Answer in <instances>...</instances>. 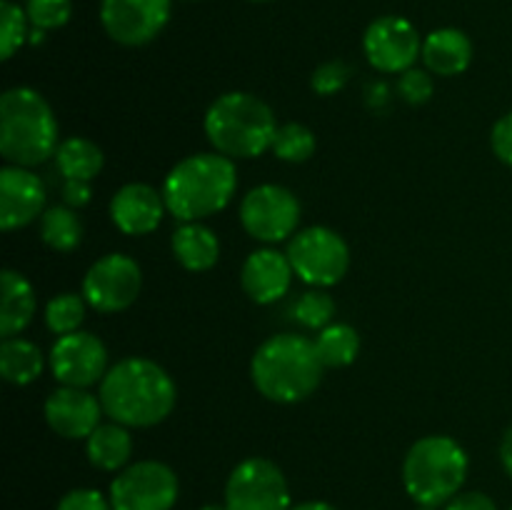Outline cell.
Listing matches in <instances>:
<instances>
[{
	"mask_svg": "<svg viewBox=\"0 0 512 510\" xmlns=\"http://www.w3.org/2000/svg\"><path fill=\"white\" fill-rule=\"evenodd\" d=\"M100 403L113 423L153 428L175 408L178 390L168 370L148 358H125L100 380Z\"/></svg>",
	"mask_w": 512,
	"mask_h": 510,
	"instance_id": "obj_1",
	"label": "cell"
},
{
	"mask_svg": "<svg viewBox=\"0 0 512 510\" xmlns=\"http://www.w3.org/2000/svg\"><path fill=\"white\" fill-rule=\"evenodd\" d=\"M323 360L313 340L298 333H278L265 340L250 360L255 390L273 403L290 405L310 398L323 380Z\"/></svg>",
	"mask_w": 512,
	"mask_h": 510,
	"instance_id": "obj_2",
	"label": "cell"
},
{
	"mask_svg": "<svg viewBox=\"0 0 512 510\" xmlns=\"http://www.w3.org/2000/svg\"><path fill=\"white\" fill-rule=\"evenodd\" d=\"M238 170L220 153H198L180 160L163 183V200L170 215L180 223H200L220 213L233 200Z\"/></svg>",
	"mask_w": 512,
	"mask_h": 510,
	"instance_id": "obj_3",
	"label": "cell"
},
{
	"mask_svg": "<svg viewBox=\"0 0 512 510\" xmlns=\"http://www.w3.org/2000/svg\"><path fill=\"white\" fill-rule=\"evenodd\" d=\"M58 123L48 100L33 88H10L0 95V155L8 165L33 168L58 150Z\"/></svg>",
	"mask_w": 512,
	"mask_h": 510,
	"instance_id": "obj_4",
	"label": "cell"
},
{
	"mask_svg": "<svg viewBox=\"0 0 512 510\" xmlns=\"http://www.w3.org/2000/svg\"><path fill=\"white\" fill-rule=\"evenodd\" d=\"M205 135L225 158H258L273 145L278 120L273 108L253 93H225L205 113Z\"/></svg>",
	"mask_w": 512,
	"mask_h": 510,
	"instance_id": "obj_5",
	"label": "cell"
},
{
	"mask_svg": "<svg viewBox=\"0 0 512 510\" xmlns=\"http://www.w3.org/2000/svg\"><path fill=\"white\" fill-rule=\"evenodd\" d=\"M468 475V455L448 435H428L410 445L403 460V485L420 508L448 505Z\"/></svg>",
	"mask_w": 512,
	"mask_h": 510,
	"instance_id": "obj_6",
	"label": "cell"
},
{
	"mask_svg": "<svg viewBox=\"0 0 512 510\" xmlns=\"http://www.w3.org/2000/svg\"><path fill=\"white\" fill-rule=\"evenodd\" d=\"M293 273L313 288L340 283L350 268V248L343 235L325 225H313L290 238L288 250Z\"/></svg>",
	"mask_w": 512,
	"mask_h": 510,
	"instance_id": "obj_7",
	"label": "cell"
},
{
	"mask_svg": "<svg viewBox=\"0 0 512 510\" xmlns=\"http://www.w3.org/2000/svg\"><path fill=\"white\" fill-rule=\"evenodd\" d=\"M178 493V475L170 465L140 460L110 483V505L113 510H173Z\"/></svg>",
	"mask_w": 512,
	"mask_h": 510,
	"instance_id": "obj_8",
	"label": "cell"
},
{
	"mask_svg": "<svg viewBox=\"0 0 512 510\" xmlns=\"http://www.w3.org/2000/svg\"><path fill=\"white\" fill-rule=\"evenodd\" d=\"M228 510H290V488L283 470L268 458L238 463L225 485Z\"/></svg>",
	"mask_w": 512,
	"mask_h": 510,
	"instance_id": "obj_9",
	"label": "cell"
},
{
	"mask_svg": "<svg viewBox=\"0 0 512 510\" xmlns=\"http://www.w3.org/2000/svg\"><path fill=\"white\" fill-rule=\"evenodd\" d=\"M240 223L250 238L260 243H280L298 230L300 203L293 190L283 185H258L240 203Z\"/></svg>",
	"mask_w": 512,
	"mask_h": 510,
	"instance_id": "obj_10",
	"label": "cell"
},
{
	"mask_svg": "<svg viewBox=\"0 0 512 510\" xmlns=\"http://www.w3.org/2000/svg\"><path fill=\"white\" fill-rule=\"evenodd\" d=\"M143 288L140 265L130 255L110 253L95 260L83 278V298L98 313H120L138 300Z\"/></svg>",
	"mask_w": 512,
	"mask_h": 510,
	"instance_id": "obj_11",
	"label": "cell"
},
{
	"mask_svg": "<svg viewBox=\"0 0 512 510\" xmlns=\"http://www.w3.org/2000/svg\"><path fill=\"white\" fill-rule=\"evenodd\" d=\"M173 0H103L100 23L110 40L125 48H140L163 33Z\"/></svg>",
	"mask_w": 512,
	"mask_h": 510,
	"instance_id": "obj_12",
	"label": "cell"
},
{
	"mask_svg": "<svg viewBox=\"0 0 512 510\" xmlns=\"http://www.w3.org/2000/svg\"><path fill=\"white\" fill-rule=\"evenodd\" d=\"M363 50L378 73H405L423 55V43L410 20L400 15H383L365 30Z\"/></svg>",
	"mask_w": 512,
	"mask_h": 510,
	"instance_id": "obj_13",
	"label": "cell"
},
{
	"mask_svg": "<svg viewBox=\"0 0 512 510\" xmlns=\"http://www.w3.org/2000/svg\"><path fill=\"white\" fill-rule=\"evenodd\" d=\"M50 370L60 385L90 388L108 373V350L93 333L60 335L50 350Z\"/></svg>",
	"mask_w": 512,
	"mask_h": 510,
	"instance_id": "obj_14",
	"label": "cell"
},
{
	"mask_svg": "<svg viewBox=\"0 0 512 510\" xmlns=\"http://www.w3.org/2000/svg\"><path fill=\"white\" fill-rule=\"evenodd\" d=\"M45 423L53 433L68 440L90 438L100 425V413H105L100 398L88 393V388H70L60 385L45 400Z\"/></svg>",
	"mask_w": 512,
	"mask_h": 510,
	"instance_id": "obj_15",
	"label": "cell"
},
{
	"mask_svg": "<svg viewBox=\"0 0 512 510\" xmlns=\"http://www.w3.org/2000/svg\"><path fill=\"white\" fill-rule=\"evenodd\" d=\"M45 208V185L30 168L5 165L0 170V228L5 233L33 223Z\"/></svg>",
	"mask_w": 512,
	"mask_h": 510,
	"instance_id": "obj_16",
	"label": "cell"
},
{
	"mask_svg": "<svg viewBox=\"0 0 512 510\" xmlns=\"http://www.w3.org/2000/svg\"><path fill=\"white\" fill-rule=\"evenodd\" d=\"M163 193L148 183H128L110 200V218L125 235H148L165 215Z\"/></svg>",
	"mask_w": 512,
	"mask_h": 510,
	"instance_id": "obj_17",
	"label": "cell"
},
{
	"mask_svg": "<svg viewBox=\"0 0 512 510\" xmlns=\"http://www.w3.org/2000/svg\"><path fill=\"white\" fill-rule=\"evenodd\" d=\"M293 275L288 255L273 248H260L243 263L240 285L253 303L270 305L288 293Z\"/></svg>",
	"mask_w": 512,
	"mask_h": 510,
	"instance_id": "obj_18",
	"label": "cell"
},
{
	"mask_svg": "<svg viewBox=\"0 0 512 510\" xmlns=\"http://www.w3.org/2000/svg\"><path fill=\"white\" fill-rule=\"evenodd\" d=\"M423 63L425 70L443 78L465 73L473 63V43L468 35L458 28H440L433 30L423 40Z\"/></svg>",
	"mask_w": 512,
	"mask_h": 510,
	"instance_id": "obj_19",
	"label": "cell"
},
{
	"mask_svg": "<svg viewBox=\"0 0 512 510\" xmlns=\"http://www.w3.org/2000/svg\"><path fill=\"white\" fill-rule=\"evenodd\" d=\"M35 308V290L23 273L13 268L3 270V298H0V335L3 338H15L23 333L33 320Z\"/></svg>",
	"mask_w": 512,
	"mask_h": 510,
	"instance_id": "obj_20",
	"label": "cell"
},
{
	"mask_svg": "<svg viewBox=\"0 0 512 510\" xmlns=\"http://www.w3.org/2000/svg\"><path fill=\"white\" fill-rule=\"evenodd\" d=\"M175 260L190 273H205L215 268L220 258V240L208 225L183 223L170 240Z\"/></svg>",
	"mask_w": 512,
	"mask_h": 510,
	"instance_id": "obj_21",
	"label": "cell"
},
{
	"mask_svg": "<svg viewBox=\"0 0 512 510\" xmlns=\"http://www.w3.org/2000/svg\"><path fill=\"white\" fill-rule=\"evenodd\" d=\"M85 453L98 470H123L133 455V438L128 428L120 423H100L98 428L85 438Z\"/></svg>",
	"mask_w": 512,
	"mask_h": 510,
	"instance_id": "obj_22",
	"label": "cell"
},
{
	"mask_svg": "<svg viewBox=\"0 0 512 510\" xmlns=\"http://www.w3.org/2000/svg\"><path fill=\"white\" fill-rule=\"evenodd\" d=\"M103 163L105 158L100 145L88 138H80V135L65 138L55 150V165L65 180H88L90 183L103 170Z\"/></svg>",
	"mask_w": 512,
	"mask_h": 510,
	"instance_id": "obj_23",
	"label": "cell"
},
{
	"mask_svg": "<svg viewBox=\"0 0 512 510\" xmlns=\"http://www.w3.org/2000/svg\"><path fill=\"white\" fill-rule=\"evenodd\" d=\"M43 353L25 338H3L0 343V375L13 385H28L43 373Z\"/></svg>",
	"mask_w": 512,
	"mask_h": 510,
	"instance_id": "obj_24",
	"label": "cell"
},
{
	"mask_svg": "<svg viewBox=\"0 0 512 510\" xmlns=\"http://www.w3.org/2000/svg\"><path fill=\"white\" fill-rule=\"evenodd\" d=\"M313 343L325 368H348L360 353V335L348 323H330Z\"/></svg>",
	"mask_w": 512,
	"mask_h": 510,
	"instance_id": "obj_25",
	"label": "cell"
},
{
	"mask_svg": "<svg viewBox=\"0 0 512 510\" xmlns=\"http://www.w3.org/2000/svg\"><path fill=\"white\" fill-rule=\"evenodd\" d=\"M40 238L58 253H70L83 240V223L68 205H55L40 215Z\"/></svg>",
	"mask_w": 512,
	"mask_h": 510,
	"instance_id": "obj_26",
	"label": "cell"
},
{
	"mask_svg": "<svg viewBox=\"0 0 512 510\" xmlns=\"http://www.w3.org/2000/svg\"><path fill=\"white\" fill-rule=\"evenodd\" d=\"M315 148H318V140H315L313 130L300 123L278 125V133L270 145L275 158L285 160V163H305L313 158Z\"/></svg>",
	"mask_w": 512,
	"mask_h": 510,
	"instance_id": "obj_27",
	"label": "cell"
},
{
	"mask_svg": "<svg viewBox=\"0 0 512 510\" xmlns=\"http://www.w3.org/2000/svg\"><path fill=\"white\" fill-rule=\"evenodd\" d=\"M85 298L78 293H60L48 300L45 305V325L50 333L68 335L80 330V323L85 320Z\"/></svg>",
	"mask_w": 512,
	"mask_h": 510,
	"instance_id": "obj_28",
	"label": "cell"
},
{
	"mask_svg": "<svg viewBox=\"0 0 512 510\" xmlns=\"http://www.w3.org/2000/svg\"><path fill=\"white\" fill-rule=\"evenodd\" d=\"M295 320L308 330H323L328 328L330 320L335 315V300L333 295L325 293V288H313L308 293L300 295V300L293 308Z\"/></svg>",
	"mask_w": 512,
	"mask_h": 510,
	"instance_id": "obj_29",
	"label": "cell"
},
{
	"mask_svg": "<svg viewBox=\"0 0 512 510\" xmlns=\"http://www.w3.org/2000/svg\"><path fill=\"white\" fill-rule=\"evenodd\" d=\"M28 23V13L20 5L10 3V0L0 3V58H13L15 50L25 43Z\"/></svg>",
	"mask_w": 512,
	"mask_h": 510,
	"instance_id": "obj_30",
	"label": "cell"
},
{
	"mask_svg": "<svg viewBox=\"0 0 512 510\" xmlns=\"http://www.w3.org/2000/svg\"><path fill=\"white\" fill-rule=\"evenodd\" d=\"M28 20L35 30H55L63 28L73 13L70 0H28Z\"/></svg>",
	"mask_w": 512,
	"mask_h": 510,
	"instance_id": "obj_31",
	"label": "cell"
},
{
	"mask_svg": "<svg viewBox=\"0 0 512 510\" xmlns=\"http://www.w3.org/2000/svg\"><path fill=\"white\" fill-rule=\"evenodd\" d=\"M398 93L405 103L410 105H425L435 93V83L430 70L410 68L405 73H400L398 80Z\"/></svg>",
	"mask_w": 512,
	"mask_h": 510,
	"instance_id": "obj_32",
	"label": "cell"
},
{
	"mask_svg": "<svg viewBox=\"0 0 512 510\" xmlns=\"http://www.w3.org/2000/svg\"><path fill=\"white\" fill-rule=\"evenodd\" d=\"M350 80V68L343 60H328V63L318 65L310 78V88L315 95H335L338 90H343Z\"/></svg>",
	"mask_w": 512,
	"mask_h": 510,
	"instance_id": "obj_33",
	"label": "cell"
},
{
	"mask_svg": "<svg viewBox=\"0 0 512 510\" xmlns=\"http://www.w3.org/2000/svg\"><path fill=\"white\" fill-rule=\"evenodd\" d=\"M55 510H113L110 498L95 488H75L60 498Z\"/></svg>",
	"mask_w": 512,
	"mask_h": 510,
	"instance_id": "obj_34",
	"label": "cell"
},
{
	"mask_svg": "<svg viewBox=\"0 0 512 510\" xmlns=\"http://www.w3.org/2000/svg\"><path fill=\"white\" fill-rule=\"evenodd\" d=\"M490 148H493V153L498 155L505 165H510L512 168V113L503 115V118L493 125V133H490Z\"/></svg>",
	"mask_w": 512,
	"mask_h": 510,
	"instance_id": "obj_35",
	"label": "cell"
},
{
	"mask_svg": "<svg viewBox=\"0 0 512 510\" xmlns=\"http://www.w3.org/2000/svg\"><path fill=\"white\" fill-rule=\"evenodd\" d=\"M445 510H498L495 500L490 495L480 493V490H468V493H458Z\"/></svg>",
	"mask_w": 512,
	"mask_h": 510,
	"instance_id": "obj_36",
	"label": "cell"
},
{
	"mask_svg": "<svg viewBox=\"0 0 512 510\" xmlns=\"http://www.w3.org/2000/svg\"><path fill=\"white\" fill-rule=\"evenodd\" d=\"M93 198V188L88 180H65L63 183V200L68 208H83Z\"/></svg>",
	"mask_w": 512,
	"mask_h": 510,
	"instance_id": "obj_37",
	"label": "cell"
},
{
	"mask_svg": "<svg viewBox=\"0 0 512 510\" xmlns=\"http://www.w3.org/2000/svg\"><path fill=\"white\" fill-rule=\"evenodd\" d=\"M500 463H503L505 473H508L512 480V425L505 430L503 440H500Z\"/></svg>",
	"mask_w": 512,
	"mask_h": 510,
	"instance_id": "obj_38",
	"label": "cell"
},
{
	"mask_svg": "<svg viewBox=\"0 0 512 510\" xmlns=\"http://www.w3.org/2000/svg\"><path fill=\"white\" fill-rule=\"evenodd\" d=\"M290 510H338V508H333L330 503H323V500H308V503L293 505Z\"/></svg>",
	"mask_w": 512,
	"mask_h": 510,
	"instance_id": "obj_39",
	"label": "cell"
},
{
	"mask_svg": "<svg viewBox=\"0 0 512 510\" xmlns=\"http://www.w3.org/2000/svg\"><path fill=\"white\" fill-rule=\"evenodd\" d=\"M200 510H228V505H218V503H208V505H203V508Z\"/></svg>",
	"mask_w": 512,
	"mask_h": 510,
	"instance_id": "obj_40",
	"label": "cell"
},
{
	"mask_svg": "<svg viewBox=\"0 0 512 510\" xmlns=\"http://www.w3.org/2000/svg\"><path fill=\"white\" fill-rule=\"evenodd\" d=\"M250 3H270V0H250Z\"/></svg>",
	"mask_w": 512,
	"mask_h": 510,
	"instance_id": "obj_41",
	"label": "cell"
},
{
	"mask_svg": "<svg viewBox=\"0 0 512 510\" xmlns=\"http://www.w3.org/2000/svg\"><path fill=\"white\" fill-rule=\"evenodd\" d=\"M418 510H435V508H418Z\"/></svg>",
	"mask_w": 512,
	"mask_h": 510,
	"instance_id": "obj_42",
	"label": "cell"
},
{
	"mask_svg": "<svg viewBox=\"0 0 512 510\" xmlns=\"http://www.w3.org/2000/svg\"><path fill=\"white\" fill-rule=\"evenodd\" d=\"M510 510H512V508H510Z\"/></svg>",
	"mask_w": 512,
	"mask_h": 510,
	"instance_id": "obj_43",
	"label": "cell"
}]
</instances>
